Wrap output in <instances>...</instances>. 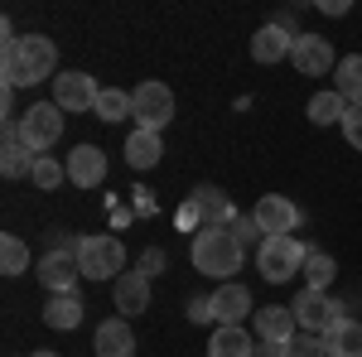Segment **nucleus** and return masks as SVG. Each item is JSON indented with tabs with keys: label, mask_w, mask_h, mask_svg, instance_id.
I'll return each mask as SVG.
<instances>
[{
	"label": "nucleus",
	"mask_w": 362,
	"mask_h": 357,
	"mask_svg": "<svg viewBox=\"0 0 362 357\" xmlns=\"http://www.w3.org/2000/svg\"><path fill=\"white\" fill-rule=\"evenodd\" d=\"M0 78L5 87H34L58 78V49L49 34H20L15 49H0Z\"/></svg>",
	"instance_id": "obj_1"
},
{
	"label": "nucleus",
	"mask_w": 362,
	"mask_h": 357,
	"mask_svg": "<svg viewBox=\"0 0 362 357\" xmlns=\"http://www.w3.org/2000/svg\"><path fill=\"white\" fill-rule=\"evenodd\" d=\"M189 261H194L198 275H213V280H232L247 261V247L232 237V227H198L194 247H189Z\"/></svg>",
	"instance_id": "obj_2"
},
{
	"label": "nucleus",
	"mask_w": 362,
	"mask_h": 357,
	"mask_svg": "<svg viewBox=\"0 0 362 357\" xmlns=\"http://www.w3.org/2000/svg\"><path fill=\"white\" fill-rule=\"evenodd\" d=\"M305 256H309V247L295 242V237H266L256 247V271L266 275L271 285H285L295 271H305Z\"/></svg>",
	"instance_id": "obj_3"
},
{
	"label": "nucleus",
	"mask_w": 362,
	"mask_h": 357,
	"mask_svg": "<svg viewBox=\"0 0 362 357\" xmlns=\"http://www.w3.org/2000/svg\"><path fill=\"white\" fill-rule=\"evenodd\" d=\"M78 271L83 280H121L126 275V247L116 242V237H83V247H78Z\"/></svg>",
	"instance_id": "obj_4"
},
{
	"label": "nucleus",
	"mask_w": 362,
	"mask_h": 357,
	"mask_svg": "<svg viewBox=\"0 0 362 357\" xmlns=\"http://www.w3.org/2000/svg\"><path fill=\"white\" fill-rule=\"evenodd\" d=\"M58 136H63V107L58 102H34L29 111H20V145L29 155L54 150Z\"/></svg>",
	"instance_id": "obj_5"
},
{
	"label": "nucleus",
	"mask_w": 362,
	"mask_h": 357,
	"mask_svg": "<svg viewBox=\"0 0 362 357\" xmlns=\"http://www.w3.org/2000/svg\"><path fill=\"white\" fill-rule=\"evenodd\" d=\"M131 121H136V131H165L169 121H174V92L165 83H140L131 92Z\"/></svg>",
	"instance_id": "obj_6"
},
{
	"label": "nucleus",
	"mask_w": 362,
	"mask_h": 357,
	"mask_svg": "<svg viewBox=\"0 0 362 357\" xmlns=\"http://www.w3.org/2000/svg\"><path fill=\"white\" fill-rule=\"evenodd\" d=\"M290 309H295V319H300V333H319V338H324L329 329L343 324V309H338V300L329 290H300Z\"/></svg>",
	"instance_id": "obj_7"
},
{
	"label": "nucleus",
	"mask_w": 362,
	"mask_h": 357,
	"mask_svg": "<svg viewBox=\"0 0 362 357\" xmlns=\"http://www.w3.org/2000/svg\"><path fill=\"white\" fill-rule=\"evenodd\" d=\"M290 63H295L300 78H329L338 68V54H334V44H329L324 34H300L295 49H290Z\"/></svg>",
	"instance_id": "obj_8"
},
{
	"label": "nucleus",
	"mask_w": 362,
	"mask_h": 357,
	"mask_svg": "<svg viewBox=\"0 0 362 357\" xmlns=\"http://www.w3.org/2000/svg\"><path fill=\"white\" fill-rule=\"evenodd\" d=\"M34 275H39V285H44L49 295H78V280H83L73 251H44Z\"/></svg>",
	"instance_id": "obj_9"
},
{
	"label": "nucleus",
	"mask_w": 362,
	"mask_h": 357,
	"mask_svg": "<svg viewBox=\"0 0 362 357\" xmlns=\"http://www.w3.org/2000/svg\"><path fill=\"white\" fill-rule=\"evenodd\" d=\"M97 97H102V87H97L92 73L68 68V73H58V78H54V102L63 111H97Z\"/></svg>",
	"instance_id": "obj_10"
},
{
	"label": "nucleus",
	"mask_w": 362,
	"mask_h": 357,
	"mask_svg": "<svg viewBox=\"0 0 362 357\" xmlns=\"http://www.w3.org/2000/svg\"><path fill=\"white\" fill-rule=\"evenodd\" d=\"M251 218H256V227H261L266 237H290V232L300 227V208H295L285 193H266V198H256Z\"/></svg>",
	"instance_id": "obj_11"
},
{
	"label": "nucleus",
	"mask_w": 362,
	"mask_h": 357,
	"mask_svg": "<svg viewBox=\"0 0 362 357\" xmlns=\"http://www.w3.org/2000/svg\"><path fill=\"white\" fill-rule=\"evenodd\" d=\"M251 314V290L242 285V280H227V285H218L213 290V319H218V329H237V324H247Z\"/></svg>",
	"instance_id": "obj_12"
},
{
	"label": "nucleus",
	"mask_w": 362,
	"mask_h": 357,
	"mask_svg": "<svg viewBox=\"0 0 362 357\" xmlns=\"http://www.w3.org/2000/svg\"><path fill=\"white\" fill-rule=\"evenodd\" d=\"M68 184H78V189H102V184H107V155H102L97 145H78V150L68 155Z\"/></svg>",
	"instance_id": "obj_13"
},
{
	"label": "nucleus",
	"mask_w": 362,
	"mask_h": 357,
	"mask_svg": "<svg viewBox=\"0 0 362 357\" xmlns=\"http://www.w3.org/2000/svg\"><path fill=\"white\" fill-rule=\"evenodd\" d=\"M112 300H116V309H121V319H140V314L150 309V275L126 271L112 285Z\"/></svg>",
	"instance_id": "obj_14"
},
{
	"label": "nucleus",
	"mask_w": 362,
	"mask_h": 357,
	"mask_svg": "<svg viewBox=\"0 0 362 357\" xmlns=\"http://www.w3.org/2000/svg\"><path fill=\"white\" fill-rule=\"evenodd\" d=\"M295 329H300V319L290 304H261L256 309V338L261 343H290Z\"/></svg>",
	"instance_id": "obj_15"
},
{
	"label": "nucleus",
	"mask_w": 362,
	"mask_h": 357,
	"mask_svg": "<svg viewBox=\"0 0 362 357\" xmlns=\"http://www.w3.org/2000/svg\"><path fill=\"white\" fill-rule=\"evenodd\" d=\"M290 49H295V34L285 25H276V20L251 34V58H256V63H285Z\"/></svg>",
	"instance_id": "obj_16"
},
{
	"label": "nucleus",
	"mask_w": 362,
	"mask_h": 357,
	"mask_svg": "<svg viewBox=\"0 0 362 357\" xmlns=\"http://www.w3.org/2000/svg\"><path fill=\"white\" fill-rule=\"evenodd\" d=\"M92 353L97 357H136V333H131V319H107L97 338H92Z\"/></svg>",
	"instance_id": "obj_17"
},
{
	"label": "nucleus",
	"mask_w": 362,
	"mask_h": 357,
	"mask_svg": "<svg viewBox=\"0 0 362 357\" xmlns=\"http://www.w3.org/2000/svg\"><path fill=\"white\" fill-rule=\"evenodd\" d=\"M194 208H198V218H203V227H232L237 222V208H232V198L218 184H198Z\"/></svg>",
	"instance_id": "obj_18"
},
{
	"label": "nucleus",
	"mask_w": 362,
	"mask_h": 357,
	"mask_svg": "<svg viewBox=\"0 0 362 357\" xmlns=\"http://www.w3.org/2000/svg\"><path fill=\"white\" fill-rule=\"evenodd\" d=\"M160 160H165L160 131H131V136H126V165L131 169H155Z\"/></svg>",
	"instance_id": "obj_19"
},
{
	"label": "nucleus",
	"mask_w": 362,
	"mask_h": 357,
	"mask_svg": "<svg viewBox=\"0 0 362 357\" xmlns=\"http://www.w3.org/2000/svg\"><path fill=\"white\" fill-rule=\"evenodd\" d=\"M83 314H87V304L78 295H49V304H44V324L58 333H73L83 324Z\"/></svg>",
	"instance_id": "obj_20"
},
{
	"label": "nucleus",
	"mask_w": 362,
	"mask_h": 357,
	"mask_svg": "<svg viewBox=\"0 0 362 357\" xmlns=\"http://www.w3.org/2000/svg\"><path fill=\"white\" fill-rule=\"evenodd\" d=\"M208 357H256V338H251L242 324H237V329H213Z\"/></svg>",
	"instance_id": "obj_21"
},
{
	"label": "nucleus",
	"mask_w": 362,
	"mask_h": 357,
	"mask_svg": "<svg viewBox=\"0 0 362 357\" xmlns=\"http://www.w3.org/2000/svg\"><path fill=\"white\" fill-rule=\"evenodd\" d=\"M334 92L353 107V102H362V54H348V58H338V68H334Z\"/></svg>",
	"instance_id": "obj_22"
},
{
	"label": "nucleus",
	"mask_w": 362,
	"mask_h": 357,
	"mask_svg": "<svg viewBox=\"0 0 362 357\" xmlns=\"http://www.w3.org/2000/svg\"><path fill=\"white\" fill-rule=\"evenodd\" d=\"M324 343H329V357H362V324L343 319L338 329L324 333Z\"/></svg>",
	"instance_id": "obj_23"
},
{
	"label": "nucleus",
	"mask_w": 362,
	"mask_h": 357,
	"mask_svg": "<svg viewBox=\"0 0 362 357\" xmlns=\"http://www.w3.org/2000/svg\"><path fill=\"white\" fill-rule=\"evenodd\" d=\"M343 116H348V102L338 97L334 87L309 97V121H314V126H343Z\"/></svg>",
	"instance_id": "obj_24"
},
{
	"label": "nucleus",
	"mask_w": 362,
	"mask_h": 357,
	"mask_svg": "<svg viewBox=\"0 0 362 357\" xmlns=\"http://www.w3.org/2000/svg\"><path fill=\"white\" fill-rule=\"evenodd\" d=\"M300 275H305V290H329V285L338 280V261L329 256V251H309Z\"/></svg>",
	"instance_id": "obj_25"
},
{
	"label": "nucleus",
	"mask_w": 362,
	"mask_h": 357,
	"mask_svg": "<svg viewBox=\"0 0 362 357\" xmlns=\"http://www.w3.org/2000/svg\"><path fill=\"white\" fill-rule=\"evenodd\" d=\"M131 92H121V87H102V97H97V121H107V126H116V121H126L131 116Z\"/></svg>",
	"instance_id": "obj_26"
},
{
	"label": "nucleus",
	"mask_w": 362,
	"mask_h": 357,
	"mask_svg": "<svg viewBox=\"0 0 362 357\" xmlns=\"http://www.w3.org/2000/svg\"><path fill=\"white\" fill-rule=\"evenodd\" d=\"M0 271H5V275H25L29 271L25 237H15V232H5V237H0Z\"/></svg>",
	"instance_id": "obj_27"
},
{
	"label": "nucleus",
	"mask_w": 362,
	"mask_h": 357,
	"mask_svg": "<svg viewBox=\"0 0 362 357\" xmlns=\"http://www.w3.org/2000/svg\"><path fill=\"white\" fill-rule=\"evenodd\" d=\"M34 160H39V155H29L20 140H15V145H0V174H5V179H25V174H34Z\"/></svg>",
	"instance_id": "obj_28"
},
{
	"label": "nucleus",
	"mask_w": 362,
	"mask_h": 357,
	"mask_svg": "<svg viewBox=\"0 0 362 357\" xmlns=\"http://www.w3.org/2000/svg\"><path fill=\"white\" fill-rule=\"evenodd\" d=\"M29 179H34V189H58V184L68 179V165H63V160H54V155H39Z\"/></svg>",
	"instance_id": "obj_29"
},
{
	"label": "nucleus",
	"mask_w": 362,
	"mask_h": 357,
	"mask_svg": "<svg viewBox=\"0 0 362 357\" xmlns=\"http://www.w3.org/2000/svg\"><path fill=\"white\" fill-rule=\"evenodd\" d=\"M285 357H329V343H324L319 333H295Z\"/></svg>",
	"instance_id": "obj_30"
},
{
	"label": "nucleus",
	"mask_w": 362,
	"mask_h": 357,
	"mask_svg": "<svg viewBox=\"0 0 362 357\" xmlns=\"http://www.w3.org/2000/svg\"><path fill=\"white\" fill-rule=\"evenodd\" d=\"M232 237H237L242 247H251V242L261 247V242H266V237H261V227H256V218H251V213H237V222H232Z\"/></svg>",
	"instance_id": "obj_31"
},
{
	"label": "nucleus",
	"mask_w": 362,
	"mask_h": 357,
	"mask_svg": "<svg viewBox=\"0 0 362 357\" xmlns=\"http://www.w3.org/2000/svg\"><path fill=\"white\" fill-rule=\"evenodd\" d=\"M343 140H348L353 150H362V102H353L348 116H343Z\"/></svg>",
	"instance_id": "obj_32"
},
{
	"label": "nucleus",
	"mask_w": 362,
	"mask_h": 357,
	"mask_svg": "<svg viewBox=\"0 0 362 357\" xmlns=\"http://www.w3.org/2000/svg\"><path fill=\"white\" fill-rule=\"evenodd\" d=\"M189 319H194V324H218V319H213V295H194V300H189Z\"/></svg>",
	"instance_id": "obj_33"
},
{
	"label": "nucleus",
	"mask_w": 362,
	"mask_h": 357,
	"mask_svg": "<svg viewBox=\"0 0 362 357\" xmlns=\"http://www.w3.org/2000/svg\"><path fill=\"white\" fill-rule=\"evenodd\" d=\"M160 271H165V251H160V247H145V251H140V275H150V280H155Z\"/></svg>",
	"instance_id": "obj_34"
},
{
	"label": "nucleus",
	"mask_w": 362,
	"mask_h": 357,
	"mask_svg": "<svg viewBox=\"0 0 362 357\" xmlns=\"http://www.w3.org/2000/svg\"><path fill=\"white\" fill-rule=\"evenodd\" d=\"M174 227H179V232H189V227H203V218H198V208H194V198H189L179 213H174Z\"/></svg>",
	"instance_id": "obj_35"
},
{
	"label": "nucleus",
	"mask_w": 362,
	"mask_h": 357,
	"mask_svg": "<svg viewBox=\"0 0 362 357\" xmlns=\"http://www.w3.org/2000/svg\"><path fill=\"white\" fill-rule=\"evenodd\" d=\"M0 111H5V121H20L15 116V87H0Z\"/></svg>",
	"instance_id": "obj_36"
},
{
	"label": "nucleus",
	"mask_w": 362,
	"mask_h": 357,
	"mask_svg": "<svg viewBox=\"0 0 362 357\" xmlns=\"http://www.w3.org/2000/svg\"><path fill=\"white\" fill-rule=\"evenodd\" d=\"M290 353V343H261V348H256V357H285Z\"/></svg>",
	"instance_id": "obj_37"
},
{
	"label": "nucleus",
	"mask_w": 362,
	"mask_h": 357,
	"mask_svg": "<svg viewBox=\"0 0 362 357\" xmlns=\"http://www.w3.org/2000/svg\"><path fill=\"white\" fill-rule=\"evenodd\" d=\"M324 15H348V0H319Z\"/></svg>",
	"instance_id": "obj_38"
},
{
	"label": "nucleus",
	"mask_w": 362,
	"mask_h": 357,
	"mask_svg": "<svg viewBox=\"0 0 362 357\" xmlns=\"http://www.w3.org/2000/svg\"><path fill=\"white\" fill-rule=\"evenodd\" d=\"M29 357H58V353H49V348H39V353H29Z\"/></svg>",
	"instance_id": "obj_39"
}]
</instances>
